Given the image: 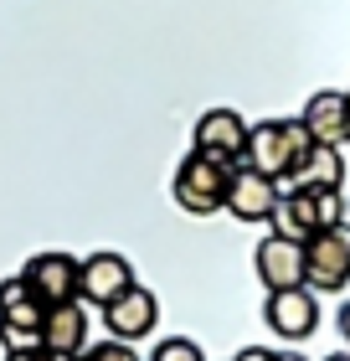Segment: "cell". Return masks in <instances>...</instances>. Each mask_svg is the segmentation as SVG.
Returning a JSON list of instances; mask_svg holds the SVG:
<instances>
[{
  "label": "cell",
  "instance_id": "1",
  "mask_svg": "<svg viewBox=\"0 0 350 361\" xmlns=\"http://www.w3.org/2000/svg\"><path fill=\"white\" fill-rule=\"evenodd\" d=\"M335 222H345V186H294L273 212V233L294 243H309Z\"/></svg>",
  "mask_w": 350,
  "mask_h": 361
},
{
  "label": "cell",
  "instance_id": "19",
  "mask_svg": "<svg viewBox=\"0 0 350 361\" xmlns=\"http://www.w3.org/2000/svg\"><path fill=\"white\" fill-rule=\"evenodd\" d=\"M31 361H77V356H62V351H46V346H42V351L31 356Z\"/></svg>",
  "mask_w": 350,
  "mask_h": 361
},
{
  "label": "cell",
  "instance_id": "12",
  "mask_svg": "<svg viewBox=\"0 0 350 361\" xmlns=\"http://www.w3.org/2000/svg\"><path fill=\"white\" fill-rule=\"evenodd\" d=\"M299 124L309 129V140L314 145H350V104H345V93L340 88H320L304 104V114H299Z\"/></svg>",
  "mask_w": 350,
  "mask_h": 361
},
{
  "label": "cell",
  "instance_id": "20",
  "mask_svg": "<svg viewBox=\"0 0 350 361\" xmlns=\"http://www.w3.org/2000/svg\"><path fill=\"white\" fill-rule=\"evenodd\" d=\"M340 336H345V341H350V300H345V305H340Z\"/></svg>",
  "mask_w": 350,
  "mask_h": 361
},
{
  "label": "cell",
  "instance_id": "23",
  "mask_svg": "<svg viewBox=\"0 0 350 361\" xmlns=\"http://www.w3.org/2000/svg\"><path fill=\"white\" fill-rule=\"evenodd\" d=\"M345 104H350V88H345Z\"/></svg>",
  "mask_w": 350,
  "mask_h": 361
},
{
  "label": "cell",
  "instance_id": "16",
  "mask_svg": "<svg viewBox=\"0 0 350 361\" xmlns=\"http://www.w3.org/2000/svg\"><path fill=\"white\" fill-rule=\"evenodd\" d=\"M149 361H206V356H201V346H196L191 336H170V341H160V346H155Z\"/></svg>",
  "mask_w": 350,
  "mask_h": 361
},
{
  "label": "cell",
  "instance_id": "13",
  "mask_svg": "<svg viewBox=\"0 0 350 361\" xmlns=\"http://www.w3.org/2000/svg\"><path fill=\"white\" fill-rule=\"evenodd\" d=\"M155 320H160V300H155L144 284H135L129 294H119V300L104 310L108 341H139V336L155 331Z\"/></svg>",
  "mask_w": 350,
  "mask_h": 361
},
{
  "label": "cell",
  "instance_id": "21",
  "mask_svg": "<svg viewBox=\"0 0 350 361\" xmlns=\"http://www.w3.org/2000/svg\"><path fill=\"white\" fill-rule=\"evenodd\" d=\"M273 361H304L299 351H273Z\"/></svg>",
  "mask_w": 350,
  "mask_h": 361
},
{
  "label": "cell",
  "instance_id": "6",
  "mask_svg": "<svg viewBox=\"0 0 350 361\" xmlns=\"http://www.w3.org/2000/svg\"><path fill=\"white\" fill-rule=\"evenodd\" d=\"M191 150L196 155H206V160H216V166H232L237 171L242 166V155H247V119L237 109H206L201 119H196V129H191Z\"/></svg>",
  "mask_w": 350,
  "mask_h": 361
},
{
  "label": "cell",
  "instance_id": "22",
  "mask_svg": "<svg viewBox=\"0 0 350 361\" xmlns=\"http://www.w3.org/2000/svg\"><path fill=\"white\" fill-rule=\"evenodd\" d=\"M325 361H350V351H335V356H325Z\"/></svg>",
  "mask_w": 350,
  "mask_h": 361
},
{
  "label": "cell",
  "instance_id": "18",
  "mask_svg": "<svg viewBox=\"0 0 350 361\" xmlns=\"http://www.w3.org/2000/svg\"><path fill=\"white\" fill-rule=\"evenodd\" d=\"M232 361H273V351H263V346H242Z\"/></svg>",
  "mask_w": 350,
  "mask_h": 361
},
{
  "label": "cell",
  "instance_id": "7",
  "mask_svg": "<svg viewBox=\"0 0 350 361\" xmlns=\"http://www.w3.org/2000/svg\"><path fill=\"white\" fill-rule=\"evenodd\" d=\"M129 289H135V269H129L124 253H93V258H82V269H77V300L82 305L108 310Z\"/></svg>",
  "mask_w": 350,
  "mask_h": 361
},
{
  "label": "cell",
  "instance_id": "8",
  "mask_svg": "<svg viewBox=\"0 0 350 361\" xmlns=\"http://www.w3.org/2000/svg\"><path fill=\"white\" fill-rule=\"evenodd\" d=\"M77 269H82V258H73V253H31L21 279L42 305H62V300H77Z\"/></svg>",
  "mask_w": 350,
  "mask_h": 361
},
{
  "label": "cell",
  "instance_id": "9",
  "mask_svg": "<svg viewBox=\"0 0 350 361\" xmlns=\"http://www.w3.org/2000/svg\"><path fill=\"white\" fill-rule=\"evenodd\" d=\"M253 269H258V279H263V289H268V294L304 289V243L268 233L258 243V253H253Z\"/></svg>",
  "mask_w": 350,
  "mask_h": 361
},
{
  "label": "cell",
  "instance_id": "4",
  "mask_svg": "<svg viewBox=\"0 0 350 361\" xmlns=\"http://www.w3.org/2000/svg\"><path fill=\"white\" fill-rule=\"evenodd\" d=\"M46 305L26 289V279H0V346L6 351H42Z\"/></svg>",
  "mask_w": 350,
  "mask_h": 361
},
{
  "label": "cell",
  "instance_id": "11",
  "mask_svg": "<svg viewBox=\"0 0 350 361\" xmlns=\"http://www.w3.org/2000/svg\"><path fill=\"white\" fill-rule=\"evenodd\" d=\"M278 202H283L278 180L258 176V171H247V166L232 171V186H227V212H232L237 222H273Z\"/></svg>",
  "mask_w": 350,
  "mask_h": 361
},
{
  "label": "cell",
  "instance_id": "15",
  "mask_svg": "<svg viewBox=\"0 0 350 361\" xmlns=\"http://www.w3.org/2000/svg\"><path fill=\"white\" fill-rule=\"evenodd\" d=\"M294 186H345V160L335 145H309L294 166Z\"/></svg>",
  "mask_w": 350,
  "mask_h": 361
},
{
  "label": "cell",
  "instance_id": "10",
  "mask_svg": "<svg viewBox=\"0 0 350 361\" xmlns=\"http://www.w3.org/2000/svg\"><path fill=\"white\" fill-rule=\"evenodd\" d=\"M263 320H268V331L283 336V341H304V336H314V325H320V300H314V289H278V294H268V305H263Z\"/></svg>",
  "mask_w": 350,
  "mask_h": 361
},
{
  "label": "cell",
  "instance_id": "14",
  "mask_svg": "<svg viewBox=\"0 0 350 361\" xmlns=\"http://www.w3.org/2000/svg\"><path fill=\"white\" fill-rule=\"evenodd\" d=\"M42 346H46V351H62V356H82V351L93 346V341H88V310H82V300L46 305Z\"/></svg>",
  "mask_w": 350,
  "mask_h": 361
},
{
  "label": "cell",
  "instance_id": "5",
  "mask_svg": "<svg viewBox=\"0 0 350 361\" xmlns=\"http://www.w3.org/2000/svg\"><path fill=\"white\" fill-rule=\"evenodd\" d=\"M350 284V222H335L304 243V289L335 294Z\"/></svg>",
  "mask_w": 350,
  "mask_h": 361
},
{
  "label": "cell",
  "instance_id": "2",
  "mask_svg": "<svg viewBox=\"0 0 350 361\" xmlns=\"http://www.w3.org/2000/svg\"><path fill=\"white\" fill-rule=\"evenodd\" d=\"M309 145L314 140H309V129L299 119H263L253 135H247L242 166L258 171V176H268V180H289L294 166H299V155H304Z\"/></svg>",
  "mask_w": 350,
  "mask_h": 361
},
{
  "label": "cell",
  "instance_id": "17",
  "mask_svg": "<svg viewBox=\"0 0 350 361\" xmlns=\"http://www.w3.org/2000/svg\"><path fill=\"white\" fill-rule=\"evenodd\" d=\"M77 361H139V356H135V346H129V341H93V346L82 351Z\"/></svg>",
  "mask_w": 350,
  "mask_h": 361
},
{
  "label": "cell",
  "instance_id": "3",
  "mask_svg": "<svg viewBox=\"0 0 350 361\" xmlns=\"http://www.w3.org/2000/svg\"><path fill=\"white\" fill-rule=\"evenodd\" d=\"M227 186H232V166H216V160L196 155V150L175 166V180H170L175 207H180V212H191V217L227 212Z\"/></svg>",
  "mask_w": 350,
  "mask_h": 361
}]
</instances>
